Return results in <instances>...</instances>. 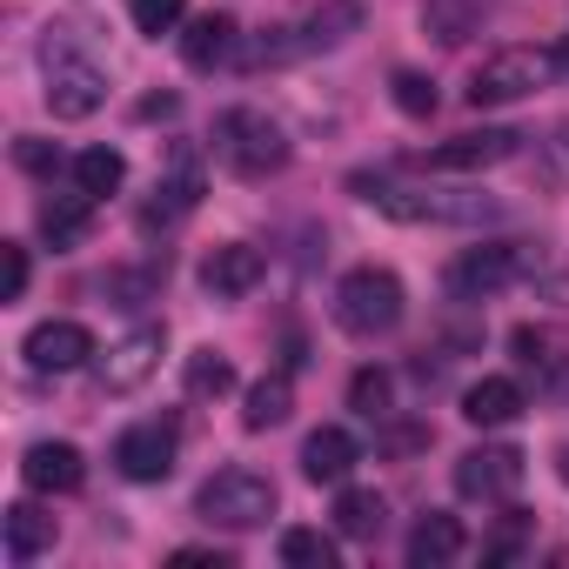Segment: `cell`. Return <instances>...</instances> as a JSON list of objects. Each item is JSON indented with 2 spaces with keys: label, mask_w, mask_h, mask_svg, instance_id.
<instances>
[{
  "label": "cell",
  "mask_w": 569,
  "mask_h": 569,
  "mask_svg": "<svg viewBox=\"0 0 569 569\" xmlns=\"http://www.w3.org/2000/svg\"><path fill=\"white\" fill-rule=\"evenodd\" d=\"M121 181H128V161H121L114 148H88V154H74V188H81V194L101 201V194H114Z\"/></svg>",
  "instance_id": "23"
},
{
  "label": "cell",
  "mask_w": 569,
  "mask_h": 569,
  "mask_svg": "<svg viewBox=\"0 0 569 569\" xmlns=\"http://www.w3.org/2000/svg\"><path fill=\"white\" fill-rule=\"evenodd\" d=\"M309 28H316V34H309V48H316V41L329 48V41H342V28H356V8H349V0H336V8H322Z\"/></svg>",
  "instance_id": "32"
},
{
  "label": "cell",
  "mask_w": 569,
  "mask_h": 569,
  "mask_svg": "<svg viewBox=\"0 0 569 569\" xmlns=\"http://www.w3.org/2000/svg\"><path fill=\"white\" fill-rule=\"evenodd\" d=\"M54 549V516H41L34 502H14L8 509V562H34Z\"/></svg>",
  "instance_id": "20"
},
{
  "label": "cell",
  "mask_w": 569,
  "mask_h": 569,
  "mask_svg": "<svg viewBox=\"0 0 569 569\" xmlns=\"http://www.w3.org/2000/svg\"><path fill=\"white\" fill-rule=\"evenodd\" d=\"M382 516H389V502H382L376 489H342V502H336V529L356 536V542L382 536Z\"/></svg>",
  "instance_id": "22"
},
{
  "label": "cell",
  "mask_w": 569,
  "mask_h": 569,
  "mask_svg": "<svg viewBox=\"0 0 569 569\" xmlns=\"http://www.w3.org/2000/svg\"><path fill=\"white\" fill-rule=\"evenodd\" d=\"M41 68H48V108L61 114V121H88L101 101H108V74L94 68V61H81V54H68V48H41Z\"/></svg>",
  "instance_id": "6"
},
{
  "label": "cell",
  "mask_w": 569,
  "mask_h": 569,
  "mask_svg": "<svg viewBox=\"0 0 569 569\" xmlns=\"http://www.w3.org/2000/svg\"><path fill=\"white\" fill-rule=\"evenodd\" d=\"M462 416H469L476 429H509V422L522 416V389H516L509 376H482V382L462 389Z\"/></svg>",
  "instance_id": "16"
},
{
  "label": "cell",
  "mask_w": 569,
  "mask_h": 569,
  "mask_svg": "<svg viewBox=\"0 0 569 569\" xmlns=\"http://www.w3.org/2000/svg\"><path fill=\"white\" fill-rule=\"evenodd\" d=\"M0 261H8V289H0V296L21 302V296H28V248H21V241H0Z\"/></svg>",
  "instance_id": "33"
},
{
  "label": "cell",
  "mask_w": 569,
  "mask_h": 569,
  "mask_svg": "<svg viewBox=\"0 0 569 569\" xmlns=\"http://www.w3.org/2000/svg\"><path fill=\"white\" fill-rule=\"evenodd\" d=\"M562 74H569V48H502L476 68L469 101L476 108H509V101H529V94L556 88Z\"/></svg>",
  "instance_id": "1"
},
{
  "label": "cell",
  "mask_w": 569,
  "mask_h": 569,
  "mask_svg": "<svg viewBox=\"0 0 569 569\" xmlns=\"http://www.w3.org/2000/svg\"><path fill=\"white\" fill-rule=\"evenodd\" d=\"M356 462H362V449H356L349 429H316V436L302 442V476H309V482H349Z\"/></svg>",
  "instance_id": "17"
},
{
  "label": "cell",
  "mask_w": 569,
  "mask_h": 569,
  "mask_svg": "<svg viewBox=\"0 0 569 569\" xmlns=\"http://www.w3.org/2000/svg\"><path fill=\"white\" fill-rule=\"evenodd\" d=\"M516 482H522V456L516 449H469L456 462V496H469V502H509Z\"/></svg>",
  "instance_id": "10"
},
{
  "label": "cell",
  "mask_w": 569,
  "mask_h": 569,
  "mask_svg": "<svg viewBox=\"0 0 569 569\" xmlns=\"http://www.w3.org/2000/svg\"><path fill=\"white\" fill-rule=\"evenodd\" d=\"M389 88H396V108H402L409 121H429V114H436V81H422L416 68H396Z\"/></svg>",
  "instance_id": "29"
},
{
  "label": "cell",
  "mask_w": 569,
  "mask_h": 569,
  "mask_svg": "<svg viewBox=\"0 0 569 569\" xmlns=\"http://www.w3.org/2000/svg\"><path fill=\"white\" fill-rule=\"evenodd\" d=\"M522 268H529L522 241H482V248H462L449 261V289L456 296H496V289H509Z\"/></svg>",
  "instance_id": "7"
},
{
  "label": "cell",
  "mask_w": 569,
  "mask_h": 569,
  "mask_svg": "<svg viewBox=\"0 0 569 569\" xmlns=\"http://www.w3.org/2000/svg\"><path fill=\"white\" fill-rule=\"evenodd\" d=\"M556 469H562V482H569V449H556Z\"/></svg>",
  "instance_id": "36"
},
{
  "label": "cell",
  "mask_w": 569,
  "mask_h": 569,
  "mask_svg": "<svg viewBox=\"0 0 569 569\" xmlns=\"http://www.w3.org/2000/svg\"><path fill=\"white\" fill-rule=\"evenodd\" d=\"M174 449H181L174 422H134V429H121L114 462H121L128 482H168L174 476Z\"/></svg>",
  "instance_id": "8"
},
{
  "label": "cell",
  "mask_w": 569,
  "mask_h": 569,
  "mask_svg": "<svg viewBox=\"0 0 569 569\" xmlns=\"http://www.w3.org/2000/svg\"><path fill=\"white\" fill-rule=\"evenodd\" d=\"M389 396H396L389 369H356V382H349V409H356V416L382 422V416H389Z\"/></svg>",
  "instance_id": "27"
},
{
  "label": "cell",
  "mask_w": 569,
  "mask_h": 569,
  "mask_svg": "<svg viewBox=\"0 0 569 569\" xmlns=\"http://www.w3.org/2000/svg\"><path fill=\"white\" fill-rule=\"evenodd\" d=\"M281 562H289V569H336L342 549L322 529H289V536H281Z\"/></svg>",
  "instance_id": "24"
},
{
  "label": "cell",
  "mask_w": 569,
  "mask_h": 569,
  "mask_svg": "<svg viewBox=\"0 0 569 569\" xmlns=\"http://www.w3.org/2000/svg\"><path fill=\"white\" fill-rule=\"evenodd\" d=\"M261 248H248V241H221L208 261H201V289L208 296H221V302H234V296H248L254 281H261Z\"/></svg>",
  "instance_id": "14"
},
{
  "label": "cell",
  "mask_w": 569,
  "mask_h": 569,
  "mask_svg": "<svg viewBox=\"0 0 569 569\" xmlns=\"http://www.w3.org/2000/svg\"><path fill=\"white\" fill-rule=\"evenodd\" d=\"M154 369H161V329H134V336H121V342L101 356V389H108V396H128V389H141Z\"/></svg>",
  "instance_id": "11"
},
{
  "label": "cell",
  "mask_w": 569,
  "mask_h": 569,
  "mask_svg": "<svg viewBox=\"0 0 569 569\" xmlns=\"http://www.w3.org/2000/svg\"><path fill=\"white\" fill-rule=\"evenodd\" d=\"M128 14H134V28H141V34H154V41H161V34H174V21L188 14V0H128Z\"/></svg>",
  "instance_id": "30"
},
{
  "label": "cell",
  "mask_w": 569,
  "mask_h": 569,
  "mask_svg": "<svg viewBox=\"0 0 569 569\" xmlns=\"http://www.w3.org/2000/svg\"><path fill=\"white\" fill-rule=\"evenodd\" d=\"M289 409H296V382H289V376H261V382L248 389L241 422L261 436V429H274V422H289Z\"/></svg>",
  "instance_id": "21"
},
{
  "label": "cell",
  "mask_w": 569,
  "mask_h": 569,
  "mask_svg": "<svg viewBox=\"0 0 569 569\" xmlns=\"http://www.w3.org/2000/svg\"><path fill=\"white\" fill-rule=\"evenodd\" d=\"M88 356H94L88 322H41V329H28V362H34L41 376H68V369H81Z\"/></svg>",
  "instance_id": "12"
},
{
  "label": "cell",
  "mask_w": 569,
  "mask_h": 569,
  "mask_svg": "<svg viewBox=\"0 0 569 569\" xmlns=\"http://www.w3.org/2000/svg\"><path fill=\"white\" fill-rule=\"evenodd\" d=\"M174 562H181V569H194V562H214V569H228L234 556H228V549H201V542H194V549H174Z\"/></svg>",
  "instance_id": "34"
},
{
  "label": "cell",
  "mask_w": 569,
  "mask_h": 569,
  "mask_svg": "<svg viewBox=\"0 0 569 569\" xmlns=\"http://www.w3.org/2000/svg\"><path fill=\"white\" fill-rule=\"evenodd\" d=\"M516 141H522V134H509V128H476V134L436 141V148L422 154V168H429V174H482V168L509 161V154H516Z\"/></svg>",
  "instance_id": "9"
},
{
  "label": "cell",
  "mask_w": 569,
  "mask_h": 569,
  "mask_svg": "<svg viewBox=\"0 0 569 569\" xmlns=\"http://www.w3.org/2000/svg\"><path fill=\"white\" fill-rule=\"evenodd\" d=\"M234 389V369H228V356H214V349H201V356H188V396H228Z\"/></svg>",
  "instance_id": "28"
},
{
  "label": "cell",
  "mask_w": 569,
  "mask_h": 569,
  "mask_svg": "<svg viewBox=\"0 0 569 569\" xmlns=\"http://www.w3.org/2000/svg\"><path fill=\"white\" fill-rule=\"evenodd\" d=\"M21 168H34V174L54 168V148H48V141H21Z\"/></svg>",
  "instance_id": "35"
},
{
  "label": "cell",
  "mask_w": 569,
  "mask_h": 569,
  "mask_svg": "<svg viewBox=\"0 0 569 569\" xmlns=\"http://www.w3.org/2000/svg\"><path fill=\"white\" fill-rule=\"evenodd\" d=\"M34 221H41V241H48L54 254H68V248H81L88 228H94V194H48Z\"/></svg>",
  "instance_id": "15"
},
{
  "label": "cell",
  "mask_w": 569,
  "mask_h": 569,
  "mask_svg": "<svg viewBox=\"0 0 569 569\" xmlns=\"http://www.w3.org/2000/svg\"><path fill=\"white\" fill-rule=\"evenodd\" d=\"M482 8L489 0H429V28H436V41H469V28L482 21Z\"/></svg>",
  "instance_id": "26"
},
{
  "label": "cell",
  "mask_w": 569,
  "mask_h": 569,
  "mask_svg": "<svg viewBox=\"0 0 569 569\" xmlns=\"http://www.w3.org/2000/svg\"><path fill=\"white\" fill-rule=\"evenodd\" d=\"M362 201H376L382 214L396 221H449V228H476L496 214L489 194H429V188H396V181H376V174H356Z\"/></svg>",
  "instance_id": "4"
},
{
  "label": "cell",
  "mask_w": 569,
  "mask_h": 569,
  "mask_svg": "<svg viewBox=\"0 0 569 569\" xmlns=\"http://www.w3.org/2000/svg\"><path fill=\"white\" fill-rule=\"evenodd\" d=\"M214 161L234 168L241 181H261L289 161V134H281L261 108H221L214 114Z\"/></svg>",
  "instance_id": "2"
},
{
  "label": "cell",
  "mask_w": 569,
  "mask_h": 569,
  "mask_svg": "<svg viewBox=\"0 0 569 569\" xmlns=\"http://www.w3.org/2000/svg\"><path fill=\"white\" fill-rule=\"evenodd\" d=\"M201 522H221V529H261L274 516V482L254 476V469H214L194 496Z\"/></svg>",
  "instance_id": "5"
},
{
  "label": "cell",
  "mask_w": 569,
  "mask_h": 569,
  "mask_svg": "<svg viewBox=\"0 0 569 569\" xmlns=\"http://www.w3.org/2000/svg\"><path fill=\"white\" fill-rule=\"evenodd\" d=\"M462 549H469V536H462L456 516H422V522L409 529V562H416V569H442V562H456Z\"/></svg>",
  "instance_id": "18"
},
{
  "label": "cell",
  "mask_w": 569,
  "mask_h": 569,
  "mask_svg": "<svg viewBox=\"0 0 569 569\" xmlns=\"http://www.w3.org/2000/svg\"><path fill=\"white\" fill-rule=\"evenodd\" d=\"M402 309H409V296H402V274L396 268H349L342 274V289H336V322L349 329V336H362V342H376V336H389L396 322H402Z\"/></svg>",
  "instance_id": "3"
},
{
  "label": "cell",
  "mask_w": 569,
  "mask_h": 569,
  "mask_svg": "<svg viewBox=\"0 0 569 569\" xmlns=\"http://www.w3.org/2000/svg\"><path fill=\"white\" fill-rule=\"evenodd\" d=\"M509 349H516V362H522V369H536V376H556V369H562V356H556V349H562V342H556V329L522 322V329L509 336Z\"/></svg>",
  "instance_id": "25"
},
{
  "label": "cell",
  "mask_w": 569,
  "mask_h": 569,
  "mask_svg": "<svg viewBox=\"0 0 569 569\" xmlns=\"http://www.w3.org/2000/svg\"><path fill=\"white\" fill-rule=\"evenodd\" d=\"M154 281H161V268H114V274H108V296H114L121 309H141Z\"/></svg>",
  "instance_id": "31"
},
{
  "label": "cell",
  "mask_w": 569,
  "mask_h": 569,
  "mask_svg": "<svg viewBox=\"0 0 569 569\" xmlns=\"http://www.w3.org/2000/svg\"><path fill=\"white\" fill-rule=\"evenodd\" d=\"M21 476H28V489H41V496H74V489L88 482V462H81L74 442H34V449L21 456Z\"/></svg>",
  "instance_id": "13"
},
{
  "label": "cell",
  "mask_w": 569,
  "mask_h": 569,
  "mask_svg": "<svg viewBox=\"0 0 569 569\" xmlns=\"http://www.w3.org/2000/svg\"><path fill=\"white\" fill-rule=\"evenodd\" d=\"M234 54V21L228 14H201L188 34H181V61L194 68V74H208V68H221Z\"/></svg>",
  "instance_id": "19"
}]
</instances>
